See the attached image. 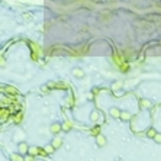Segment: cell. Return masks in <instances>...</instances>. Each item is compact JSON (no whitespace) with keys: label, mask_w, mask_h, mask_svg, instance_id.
Returning <instances> with one entry per match:
<instances>
[{"label":"cell","mask_w":161,"mask_h":161,"mask_svg":"<svg viewBox=\"0 0 161 161\" xmlns=\"http://www.w3.org/2000/svg\"><path fill=\"white\" fill-rule=\"evenodd\" d=\"M110 115H112L113 118H118V116H121V112H119V109H116V108H112V109H110Z\"/></svg>","instance_id":"obj_1"},{"label":"cell","mask_w":161,"mask_h":161,"mask_svg":"<svg viewBox=\"0 0 161 161\" xmlns=\"http://www.w3.org/2000/svg\"><path fill=\"white\" fill-rule=\"evenodd\" d=\"M51 131L54 133H57V132H60V131H61V126H60L58 123H54V125L51 126Z\"/></svg>","instance_id":"obj_2"},{"label":"cell","mask_w":161,"mask_h":161,"mask_svg":"<svg viewBox=\"0 0 161 161\" xmlns=\"http://www.w3.org/2000/svg\"><path fill=\"white\" fill-rule=\"evenodd\" d=\"M19 151L23 154V152H26L28 151V145L25 144V142H22V144H19Z\"/></svg>","instance_id":"obj_3"},{"label":"cell","mask_w":161,"mask_h":161,"mask_svg":"<svg viewBox=\"0 0 161 161\" xmlns=\"http://www.w3.org/2000/svg\"><path fill=\"white\" fill-rule=\"evenodd\" d=\"M73 74H74L76 77H83V76H84V73H83L80 68H76V70L73 71Z\"/></svg>","instance_id":"obj_4"},{"label":"cell","mask_w":161,"mask_h":161,"mask_svg":"<svg viewBox=\"0 0 161 161\" xmlns=\"http://www.w3.org/2000/svg\"><path fill=\"white\" fill-rule=\"evenodd\" d=\"M104 144H106V139H104V137H99V138H97V145H99V147H103Z\"/></svg>","instance_id":"obj_5"},{"label":"cell","mask_w":161,"mask_h":161,"mask_svg":"<svg viewBox=\"0 0 161 161\" xmlns=\"http://www.w3.org/2000/svg\"><path fill=\"white\" fill-rule=\"evenodd\" d=\"M90 119H91V121H93V122H96V121L99 119V113H97V112H91Z\"/></svg>","instance_id":"obj_6"},{"label":"cell","mask_w":161,"mask_h":161,"mask_svg":"<svg viewBox=\"0 0 161 161\" xmlns=\"http://www.w3.org/2000/svg\"><path fill=\"white\" fill-rule=\"evenodd\" d=\"M121 115H122V119H123V121H128V119L131 118V115H129L128 112H122Z\"/></svg>","instance_id":"obj_7"},{"label":"cell","mask_w":161,"mask_h":161,"mask_svg":"<svg viewBox=\"0 0 161 161\" xmlns=\"http://www.w3.org/2000/svg\"><path fill=\"white\" fill-rule=\"evenodd\" d=\"M45 151H47L48 154H51V152L54 151V148H52V145H47V147H45Z\"/></svg>","instance_id":"obj_8"},{"label":"cell","mask_w":161,"mask_h":161,"mask_svg":"<svg viewBox=\"0 0 161 161\" xmlns=\"http://www.w3.org/2000/svg\"><path fill=\"white\" fill-rule=\"evenodd\" d=\"M142 106H144V108H150V106H151V103H150L148 100H142Z\"/></svg>","instance_id":"obj_9"},{"label":"cell","mask_w":161,"mask_h":161,"mask_svg":"<svg viewBox=\"0 0 161 161\" xmlns=\"http://www.w3.org/2000/svg\"><path fill=\"white\" fill-rule=\"evenodd\" d=\"M148 135H150V137H154V138H155L157 133H155V131H154V129H150V131H148Z\"/></svg>","instance_id":"obj_10"},{"label":"cell","mask_w":161,"mask_h":161,"mask_svg":"<svg viewBox=\"0 0 161 161\" xmlns=\"http://www.w3.org/2000/svg\"><path fill=\"white\" fill-rule=\"evenodd\" d=\"M154 139H155V141L158 142V144H161V133H157V135H155V138H154Z\"/></svg>","instance_id":"obj_11"},{"label":"cell","mask_w":161,"mask_h":161,"mask_svg":"<svg viewBox=\"0 0 161 161\" xmlns=\"http://www.w3.org/2000/svg\"><path fill=\"white\" fill-rule=\"evenodd\" d=\"M61 145V139H55L54 141V147H60Z\"/></svg>","instance_id":"obj_12"},{"label":"cell","mask_w":161,"mask_h":161,"mask_svg":"<svg viewBox=\"0 0 161 161\" xmlns=\"http://www.w3.org/2000/svg\"><path fill=\"white\" fill-rule=\"evenodd\" d=\"M13 160H15V161H23V160H22V157L16 155V154H15V155H13Z\"/></svg>","instance_id":"obj_13"},{"label":"cell","mask_w":161,"mask_h":161,"mask_svg":"<svg viewBox=\"0 0 161 161\" xmlns=\"http://www.w3.org/2000/svg\"><path fill=\"white\" fill-rule=\"evenodd\" d=\"M29 152H31V154H36L38 150H36V148H29Z\"/></svg>","instance_id":"obj_14"}]
</instances>
